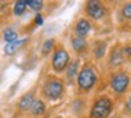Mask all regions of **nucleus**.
Here are the masks:
<instances>
[{
	"label": "nucleus",
	"instance_id": "obj_16",
	"mask_svg": "<svg viewBox=\"0 0 131 118\" xmlns=\"http://www.w3.org/2000/svg\"><path fill=\"white\" fill-rule=\"evenodd\" d=\"M27 4L24 0H18V2H16L14 4V14L16 16H21V14L24 13V10H26Z\"/></svg>",
	"mask_w": 131,
	"mask_h": 118
},
{
	"label": "nucleus",
	"instance_id": "obj_9",
	"mask_svg": "<svg viewBox=\"0 0 131 118\" xmlns=\"http://www.w3.org/2000/svg\"><path fill=\"white\" fill-rule=\"evenodd\" d=\"M27 42V38L24 39H17V41L12 42V44H7L6 46H4V53L6 55H13V53L16 52V51L18 49V48L21 46V45H24Z\"/></svg>",
	"mask_w": 131,
	"mask_h": 118
},
{
	"label": "nucleus",
	"instance_id": "obj_20",
	"mask_svg": "<svg viewBox=\"0 0 131 118\" xmlns=\"http://www.w3.org/2000/svg\"><path fill=\"white\" fill-rule=\"evenodd\" d=\"M123 55H124V58L131 59V46H125L124 49H123Z\"/></svg>",
	"mask_w": 131,
	"mask_h": 118
},
{
	"label": "nucleus",
	"instance_id": "obj_4",
	"mask_svg": "<svg viewBox=\"0 0 131 118\" xmlns=\"http://www.w3.org/2000/svg\"><path fill=\"white\" fill-rule=\"evenodd\" d=\"M69 63V55L63 48H58L54 53V58H52V66L57 72L63 70Z\"/></svg>",
	"mask_w": 131,
	"mask_h": 118
},
{
	"label": "nucleus",
	"instance_id": "obj_13",
	"mask_svg": "<svg viewBox=\"0 0 131 118\" xmlns=\"http://www.w3.org/2000/svg\"><path fill=\"white\" fill-rule=\"evenodd\" d=\"M3 38L7 44H12V42L17 41V32H16L14 30H12V28H7L3 32Z\"/></svg>",
	"mask_w": 131,
	"mask_h": 118
},
{
	"label": "nucleus",
	"instance_id": "obj_7",
	"mask_svg": "<svg viewBox=\"0 0 131 118\" xmlns=\"http://www.w3.org/2000/svg\"><path fill=\"white\" fill-rule=\"evenodd\" d=\"M90 22L88 21V20H85V18H82V20H79V21L76 22V27H75V32H76V35L78 37H85V35H88L89 34V31H90Z\"/></svg>",
	"mask_w": 131,
	"mask_h": 118
},
{
	"label": "nucleus",
	"instance_id": "obj_2",
	"mask_svg": "<svg viewBox=\"0 0 131 118\" xmlns=\"http://www.w3.org/2000/svg\"><path fill=\"white\" fill-rule=\"evenodd\" d=\"M96 83V72L93 70V67L86 66L78 75V84L82 90H90Z\"/></svg>",
	"mask_w": 131,
	"mask_h": 118
},
{
	"label": "nucleus",
	"instance_id": "obj_11",
	"mask_svg": "<svg viewBox=\"0 0 131 118\" xmlns=\"http://www.w3.org/2000/svg\"><path fill=\"white\" fill-rule=\"evenodd\" d=\"M30 111H31L32 115H41V114H44V111H45V104H44V101L34 100V103H32Z\"/></svg>",
	"mask_w": 131,
	"mask_h": 118
},
{
	"label": "nucleus",
	"instance_id": "obj_8",
	"mask_svg": "<svg viewBox=\"0 0 131 118\" xmlns=\"http://www.w3.org/2000/svg\"><path fill=\"white\" fill-rule=\"evenodd\" d=\"M124 61V55H123V48L116 46L113 51H111V56H110V62L113 66H118V65L123 63Z\"/></svg>",
	"mask_w": 131,
	"mask_h": 118
},
{
	"label": "nucleus",
	"instance_id": "obj_1",
	"mask_svg": "<svg viewBox=\"0 0 131 118\" xmlns=\"http://www.w3.org/2000/svg\"><path fill=\"white\" fill-rule=\"evenodd\" d=\"M113 110V103L108 97H100L92 107V118H107Z\"/></svg>",
	"mask_w": 131,
	"mask_h": 118
},
{
	"label": "nucleus",
	"instance_id": "obj_22",
	"mask_svg": "<svg viewBox=\"0 0 131 118\" xmlns=\"http://www.w3.org/2000/svg\"><path fill=\"white\" fill-rule=\"evenodd\" d=\"M125 108H127V112H130V114H131V96L128 97L127 103H125Z\"/></svg>",
	"mask_w": 131,
	"mask_h": 118
},
{
	"label": "nucleus",
	"instance_id": "obj_12",
	"mask_svg": "<svg viewBox=\"0 0 131 118\" xmlns=\"http://www.w3.org/2000/svg\"><path fill=\"white\" fill-rule=\"evenodd\" d=\"M32 103H34V98H32V94H26L21 97L20 103H18V107H20V110H30L32 105Z\"/></svg>",
	"mask_w": 131,
	"mask_h": 118
},
{
	"label": "nucleus",
	"instance_id": "obj_18",
	"mask_svg": "<svg viewBox=\"0 0 131 118\" xmlns=\"http://www.w3.org/2000/svg\"><path fill=\"white\" fill-rule=\"evenodd\" d=\"M26 4L30 6L32 10H41V8H42V6H44V3L40 2V0H27Z\"/></svg>",
	"mask_w": 131,
	"mask_h": 118
},
{
	"label": "nucleus",
	"instance_id": "obj_25",
	"mask_svg": "<svg viewBox=\"0 0 131 118\" xmlns=\"http://www.w3.org/2000/svg\"><path fill=\"white\" fill-rule=\"evenodd\" d=\"M57 118H62V117H57Z\"/></svg>",
	"mask_w": 131,
	"mask_h": 118
},
{
	"label": "nucleus",
	"instance_id": "obj_24",
	"mask_svg": "<svg viewBox=\"0 0 131 118\" xmlns=\"http://www.w3.org/2000/svg\"><path fill=\"white\" fill-rule=\"evenodd\" d=\"M0 8H2V3H0Z\"/></svg>",
	"mask_w": 131,
	"mask_h": 118
},
{
	"label": "nucleus",
	"instance_id": "obj_10",
	"mask_svg": "<svg viewBox=\"0 0 131 118\" xmlns=\"http://www.w3.org/2000/svg\"><path fill=\"white\" fill-rule=\"evenodd\" d=\"M72 46L76 52H83V51L88 48V44H86V39L82 38V37H72Z\"/></svg>",
	"mask_w": 131,
	"mask_h": 118
},
{
	"label": "nucleus",
	"instance_id": "obj_17",
	"mask_svg": "<svg viewBox=\"0 0 131 118\" xmlns=\"http://www.w3.org/2000/svg\"><path fill=\"white\" fill-rule=\"evenodd\" d=\"M78 66H79V62L78 61H73L71 63H68V77L72 79L78 72Z\"/></svg>",
	"mask_w": 131,
	"mask_h": 118
},
{
	"label": "nucleus",
	"instance_id": "obj_19",
	"mask_svg": "<svg viewBox=\"0 0 131 118\" xmlns=\"http://www.w3.org/2000/svg\"><path fill=\"white\" fill-rule=\"evenodd\" d=\"M123 17L127 20H131V3H127L123 8Z\"/></svg>",
	"mask_w": 131,
	"mask_h": 118
},
{
	"label": "nucleus",
	"instance_id": "obj_15",
	"mask_svg": "<svg viewBox=\"0 0 131 118\" xmlns=\"http://www.w3.org/2000/svg\"><path fill=\"white\" fill-rule=\"evenodd\" d=\"M54 46H55L54 39H47V41L44 42V45H42V49H41L42 51V55H48V53L54 49Z\"/></svg>",
	"mask_w": 131,
	"mask_h": 118
},
{
	"label": "nucleus",
	"instance_id": "obj_23",
	"mask_svg": "<svg viewBox=\"0 0 131 118\" xmlns=\"http://www.w3.org/2000/svg\"><path fill=\"white\" fill-rule=\"evenodd\" d=\"M113 118H120V117H113Z\"/></svg>",
	"mask_w": 131,
	"mask_h": 118
},
{
	"label": "nucleus",
	"instance_id": "obj_14",
	"mask_svg": "<svg viewBox=\"0 0 131 118\" xmlns=\"http://www.w3.org/2000/svg\"><path fill=\"white\" fill-rule=\"evenodd\" d=\"M106 49H107V45H106L104 42H97L96 46H94V49H93L94 56H96V58H102V56L106 53Z\"/></svg>",
	"mask_w": 131,
	"mask_h": 118
},
{
	"label": "nucleus",
	"instance_id": "obj_21",
	"mask_svg": "<svg viewBox=\"0 0 131 118\" xmlns=\"http://www.w3.org/2000/svg\"><path fill=\"white\" fill-rule=\"evenodd\" d=\"M42 21H44V20H42V16H41V14H37V16H35V24H37V25H41V24H42Z\"/></svg>",
	"mask_w": 131,
	"mask_h": 118
},
{
	"label": "nucleus",
	"instance_id": "obj_3",
	"mask_svg": "<svg viewBox=\"0 0 131 118\" xmlns=\"http://www.w3.org/2000/svg\"><path fill=\"white\" fill-rule=\"evenodd\" d=\"M44 94H45L49 100H58V98H61L63 94L62 81L57 80V79L48 80L45 83V86H44Z\"/></svg>",
	"mask_w": 131,
	"mask_h": 118
},
{
	"label": "nucleus",
	"instance_id": "obj_5",
	"mask_svg": "<svg viewBox=\"0 0 131 118\" xmlns=\"http://www.w3.org/2000/svg\"><path fill=\"white\" fill-rule=\"evenodd\" d=\"M128 83H130V77L124 72H118L111 77V87L118 94L125 91V89L128 87Z\"/></svg>",
	"mask_w": 131,
	"mask_h": 118
},
{
	"label": "nucleus",
	"instance_id": "obj_6",
	"mask_svg": "<svg viewBox=\"0 0 131 118\" xmlns=\"http://www.w3.org/2000/svg\"><path fill=\"white\" fill-rule=\"evenodd\" d=\"M86 13H88L89 17H92V18L94 20H100L103 16H104L106 10L104 7H103V4L100 2H88L86 3Z\"/></svg>",
	"mask_w": 131,
	"mask_h": 118
}]
</instances>
